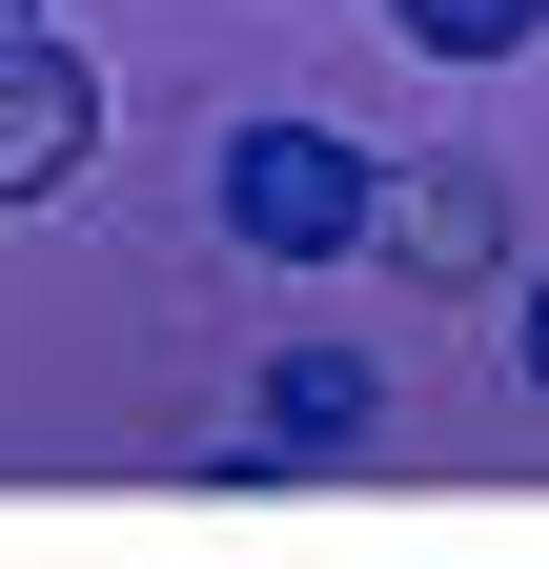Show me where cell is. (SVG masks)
<instances>
[{
  "instance_id": "obj_4",
  "label": "cell",
  "mask_w": 549,
  "mask_h": 569,
  "mask_svg": "<svg viewBox=\"0 0 549 569\" xmlns=\"http://www.w3.org/2000/svg\"><path fill=\"white\" fill-rule=\"evenodd\" d=\"M387 21H407V41H428V61H509V41L549 21V0H387Z\"/></svg>"
},
{
  "instance_id": "obj_1",
  "label": "cell",
  "mask_w": 549,
  "mask_h": 569,
  "mask_svg": "<svg viewBox=\"0 0 549 569\" xmlns=\"http://www.w3.org/2000/svg\"><path fill=\"white\" fill-rule=\"evenodd\" d=\"M367 142L347 122H224V244L244 264H347L367 244Z\"/></svg>"
},
{
  "instance_id": "obj_6",
  "label": "cell",
  "mask_w": 549,
  "mask_h": 569,
  "mask_svg": "<svg viewBox=\"0 0 549 569\" xmlns=\"http://www.w3.org/2000/svg\"><path fill=\"white\" fill-rule=\"evenodd\" d=\"M529 387H549V284H529Z\"/></svg>"
},
{
  "instance_id": "obj_2",
  "label": "cell",
  "mask_w": 549,
  "mask_h": 569,
  "mask_svg": "<svg viewBox=\"0 0 549 569\" xmlns=\"http://www.w3.org/2000/svg\"><path fill=\"white\" fill-rule=\"evenodd\" d=\"M82 163H102V61L41 41V21H0V203H61Z\"/></svg>"
},
{
  "instance_id": "obj_5",
  "label": "cell",
  "mask_w": 549,
  "mask_h": 569,
  "mask_svg": "<svg viewBox=\"0 0 549 569\" xmlns=\"http://www.w3.org/2000/svg\"><path fill=\"white\" fill-rule=\"evenodd\" d=\"M264 427H286V448H347V427H367V367H347V346H306V367H286V407H264Z\"/></svg>"
},
{
  "instance_id": "obj_3",
  "label": "cell",
  "mask_w": 549,
  "mask_h": 569,
  "mask_svg": "<svg viewBox=\"0 0 549 569\" xmlns=\"http://www.w3.org/2000/svg\"><path fill=\"white\" fill-rule=\"evenodd\" d=\"M367 244H387L407 284H489V264H509V183H489V163H407V183L367 203Z\"/></svg>"
},
{
  "instance_id": "obj_7",
  "label": "cell",
  "mask_w": 549,
  "mask_h": 569,
  "mask_svg": "<svg viewBox=\"0 0 549 569\" xmlns=\"http://www.w3.org/2000/svg\"><path fill=\"white\" fill-rule=\"evenodd\" d=\"M0 21H41V0H0Z\"/></svg>"
}]
</instances>
